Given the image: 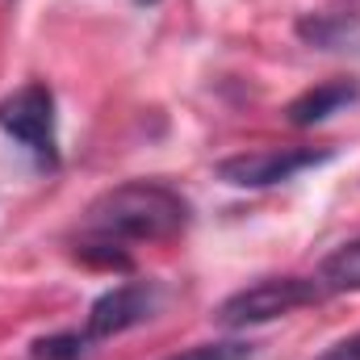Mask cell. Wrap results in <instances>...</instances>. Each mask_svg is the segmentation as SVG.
Instances as JSON below:
<instances>
[{"instance_id":"obj_3","label":"cell","mask_w":360,"mask_h":360,"mask_svg":"<svg viewBox=\"0 0 360 360\" xmlns=\"http://www.w3.org/2000/svg\"><path fill=\"white\" fill-rule=\"evenodd\" d=\"M0 130L21 143L42 168L59 164V139H55V92L46 84H21L0 101Z\"/></svg>"},{"instance_id":"obj_7","label":"cell","mask_w":360,"mask_h":360,"mask_svg":"<svg viewBox=\"0 0 360 360\" xmlns=\"http://www.w3.org/2000/svg\"><path fill=\"white\" fill-rule=\"evenodd\" d=\"M319 285H323L327 293H356L360 289V239L344 243V248H335V252L323 260V269H319Z\"/></svg>"},{"instance_id":"obj_2","label":"cell","mask_w":360,"mask_h":360,"mask_svg":"<svg viewBox=\"0 0 360 360\" xmlns=\"http://www.w3.org/2000/svg\"><path fill=\"white\" fill-rule=\"evenodd\" d=\"M327 289L314 281V276H264L239 293H231L218 310H214V323L226 327V331H243V327H260L272 319H285L302 306H314L323 302Z\"/></svg>"},{"instance_id":"obj_1","label":"cell","mask_w":360,"mask_h":360,"mask_svg":"<svg viewBox=\"0 0 360 360\" xmlns=\"http://www.w3.org/2000/svg\"><path fill=\"white\" fill-rule=\"evenodd\" d=\"M193 210L176 188L160 180H126L117 188H105L89 205L84 222L89 235L113 243H160L188 226Z\"/></svg>"},{"instance_id":"obj_13","label":"cell","mask_w":360,"mask_h":360,"mask_svg":"<svg viewBox=\"0 0 360 360\" xmlns=\"http://www.w3.org/2000/svg\"><path fill=\"white\" fill-rule=\"evenodd\" d=\"M134 4H143V8H147V4H160V0H134Z\"/></svg>"},{"instance_id":"obj_4","label":"cell","mask_w":360,"mask_h":360,"mask_svg":"<svg viewBox=\"0 0 360 360\" xmlns=\"http://www.w3.org/2000/svg\"><path fill=\"white\" fill-rule=\"evenodd\" d=\"M331 151H314V147H264V151H243L231 160H218V180L235 184V188H272L285 184L306 168L327 164Z\"/></svg>"},{"instance_id":"obj_11","label":"cell","mask_w":360,"mask_h":360,"mask_svg":"<svg viewBox=\"0 0 360 360\" xmlns=\"http://www.w3.org/2000/svg\"><path fill=\"white\" fill-rule=\"evenodd\" d=\"M256 344L252 340H214V344H193L168 360H252Z\"/></svg>"},{"instance_id":"obj_10","label":"cell","mask_w":360,"mask_h":360,"mask_svg":"<svg viewBox=\"0 0 360 360\" xmlns=\"http://www.w3.org/2000/svg\"><path fill=\"white\" fill-rule=\"evenodd\" d=\"M76 256L84 260V264H101V269H130L134 260H130V252H122V243H113V239H101V235H89V239H80L76 243Z\"/></svg>"},{"instance_id":"obj_12","label":"cell","mask_w":360,"mask_h":360,"mask_svg":"<svg viewBox=\"0 0 360 360\" xmlns=\"http://www.w3.org/2000/svg\"><path fill=\"white\" fill-rule=\"evenodd\" d=\"M314 360H360V331L348 335V340H340V344H331L323 356H314Z\"/></svg>"},{"instance_id":"obj_8","label":"cell","mask_w":360,"mask_h":360,"mask_svg":"<svg viewBox=\"0 0 360 360\" xmlns=\"http://www.w3.org/2000/svg\"><path fill=\"white\" fill-rule=\"evenodd\" d=\"M297 34H302L310 46L340 51L352 34H360V25L348 21V17H327V13H319V17H302V21H297Z\"/></svg>"},{"instance_id":"obj_5","label":"cell","mask_w":360,"mask_h":360,"mask_svg":"<svg viewBox=\"0 0 360 360\" xmlns=\"http://www.w3.org/2000/svg\"><path fill=\"white\" fill-rule=\"evenodd\" d=\"M155 306H160V289H155L151 281L113 285V289H105V293L89 306L84 331H89L92 340H113V335H122V331L147 323V319L155 314Z\"/></svg>"},{"instance_id":"obj_6","label":"cell","mask_w":360,"mask_h":360,"mask_svg":"<svg viewBox=\"0 0 360 360\" xmlns=\"http://www.w3.org/2000/svg\"><path fill=\"white\" fill-rule=\"evenodd\" d=\"M352 101H360L356 80H327V84H314V89H306L302 96H293L285 113H289L293 126H319V122H327L331 113H340Z\"/></svg>"},{"instance_id":"obj_9","label":"cell","mask_w":360,"mask_h":360,"mask_svg":"<svg viewBox=\"0 0 360 360\" xmlns=\"http://www.w3.org/2000/svg\"><path fill=\"white\" fill-rule=\"evenodd\" d=\"M92 335L89 331H55L30 344V360H84Z\"/></svg>"}]
</instances>
